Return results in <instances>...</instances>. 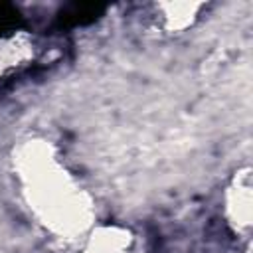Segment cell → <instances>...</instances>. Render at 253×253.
Here are the masks:
<instances>
[{
  "label": "cell",
  "instance_id": "obj_1",
  "mask_svg": "<svg viewBox=\"0 0 253 253\" xmlns=\"http://www.w3.org/2000/svg\"><path fill=\"white\" fill-rule=\"evenodd\" d=\"M14 168L26 204L45 229L59 237H75L93 227V206L87 192L47 140L22 142Z\"/></svg>",
  "mask_w": 253,
  "mask_h": 253
},
{
  "label": "cell",
  "instance_id": "obj_2",
  "mask_svg": "<svg viewBox=\"0 0 253 253\" xmlns=\"http://www.w3.org/2000/svg\"><path fill=\"white\" fill-rule=\"evenodd\" d=\"M223 211L229 227L237 233L247 237L253 223V186H251V168H239L223 194Z\"/></svg>",
  "mask_w": 253,
  "mask_h": 253
},
{
  "label": "cell",
  "instance_id": "obj_3",
  "mask_svg": "<svg viewBox=\"0 0 253 253\" xmlns=\"http://www.w3.org/2000/svg\"><path fill=\"white\" fill-rule=\"evenodd\" d=\"M134 237L128 227L119 223L93 225L79 245L77 253H132Z\"/></svg>",
  "mask_w": 253,
  "mask_h": 253
},
{
  "label": "cell",
  "instance_id": "obj_4",
  "mask_svg": "<svg viewBox=\"0 0 253 253\" xmlns=\"http://www.w3.org/2000/svg\"><path fill=\"white\" fill-rule=\"evenodd\" d=\"M34 55V45L28 36L12 34L0 38V77H8L28 65Z\"/></svg>",
  "mask_w": 253,
  "mask_h": 253
},
{
  "label": "cell",
  "instance_id": "obj_5",
  "mask_svg": "<svg viewBox=\"0 0 253 253\" xmlns=\"http://www.w3.org/2000/svg\"><path fill=\"white\" fill-rule=\"evenodd\" d=\"M204 4L200 2H164L158 4L160 22L166 32H184L198 20Z\"/></svg>",
  "mask_w": 253,
  "mask_h": 253
}]
</instances>
